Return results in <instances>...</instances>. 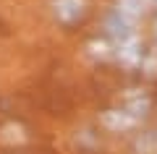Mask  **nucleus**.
Returning <instances> with one entry per match:
<instances>
[{
  "mask_svg": "<svg viewBox=\"0 0 157 154\" xmlns=\"http://www.w3.org/2000/svg\"><path fill=\"white\" fill-rule=\"evenodd\" d=\"M84 13V3L81 0H55V16L63 24H73Z\"/></svg>",
  "mask_w": 157,
  "mask_h": 154,
  "instance_id": "1",
  "label": "nucleus"
}]
</instances>
